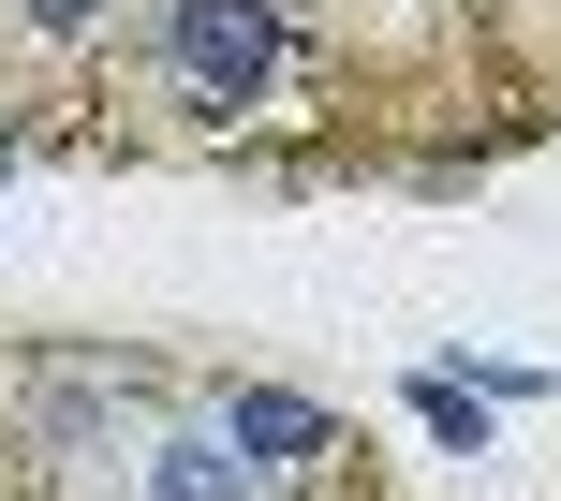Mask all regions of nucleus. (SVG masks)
I'll return each mask as SVG.
<instances>
[{"instance_id": "obj_1", "label": "nucleus", "mask_w": 561, "mask_h": 501, "mask_svg": "<svg viewBox=\"0 0 561 501\" xmlns=\"http://www.w3.org/2000/svg\"><path fill=\"white\" fill-rule=\"evenodd\" d=\"M163 74L193 104H266L280 89V0H163Z\"/></svg>"}, {"instance_id": "obj_5", "label": "nucleus", "mask_w": 561, "mask_h": 501, "mask_svg": "<svg viewBox=\"0 0 561 501\" xmlns=\"http://www.w3.org/2000/svg\"><path fill=\"white\" fill-rule=\"evenodd\" d=\"M15 15H30V30H59V45H75V30L104 15V0H15Z\"/></svg>"}, {"instance_id": "obj_4", "label": "nucleus", "mask_w": 561, "mask_h": 501, "mask_svg": "<svg viewBox=\"0 0 561 501\" xmlns=\"http://www.w3.org/2000/svg\"><path fill=\"white\" fill-rule=\"evenodd\" d=\"M414 428H428V443H488V398H458L444 369H428V384H414Z\"/></svg>"}, {"instance_id": "obj_2", "label": "nucleus", "mask_w": 561, "mask_h": 501, "mask_svg": "<svg viewBox=\"0 0 561 501\" xmlns=\"http://www.w3.org/2000/svg\"><path fill=\"white\" fill-rule=\"evenodd\" d=\"M266 487H280V473L237 443L222 413H207V428H163V443H148V473H134V501H266Z\"/></svg>"}, {"instance_id": "obj_3", "label": "nucleus", "mask_w": 561, "mask_h": 501, "mask_svg": "<svg viewBox=\"0 0 561 501\" xmlns=\"http://www.w3.org/2000/svg\"><path fill=\"white\" fill-rule=\"evenodd\" d=\"M222 428L266 457V473H310V457L340 443V428H325V398H296V384H222Z\"/></svg>"}]
</instances>
